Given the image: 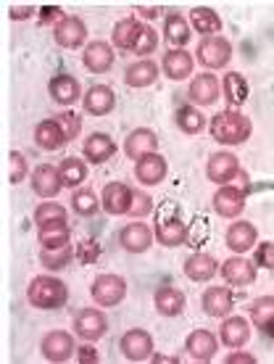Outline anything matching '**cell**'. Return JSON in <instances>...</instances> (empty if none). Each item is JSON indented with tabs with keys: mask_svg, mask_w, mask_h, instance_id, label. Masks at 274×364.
<instances>
[{
	"mask_svg": "<svg viewBox=\"0 0 274 364\" xmlns=\"http://www.w3.org/2000/svg\"><path fill=\"white\" fill-rule=\"evenodd\" d=\"M77 359H80V364H95L101 356H98V348H95V346H90V343L84 346V343H82V346L77 348Z\"/></svg>",
	"mask_w": 274,
	"mask_h": 364,
	"instance_id": "50",
	"label": "cell"
},
{
	"mask_svg": "<svg viewBox=\"0 0 274 364\" xmlns=\"http://www.w3.org/2000/svg\"><path fill=\"white\" fill-rule=\"evenodd\" d=\"M140 32H143V24L137 21V18L127 16V18H119L116 24H114V29H111V46L119 48V50H135V43L137 37H140Z\"/></svg>",
	"mask_w": 274,
	"mask_h": 364,
	"instance_id": "31",
	"label": "cell"
},
{
	"mask_svg": "<svg viewBox=\"0 0 274 364\" xmlns=\"http://www.w3.org/2000/svg\"><path fill=\"white\" fill-rule=\"evenodd\" d=\"M29 174V166H27V156L18 154V151H11L9 154V182L11 185H18V182H24Z\"/></svg>",
	"mask_w": 274,
	"mask_h": 364,
	"instance_id": "44",
	"label": "cell"
},
{
	"mask_svg": "<svg viewBox=\"0 0 274 364\" xmlns=\"http://www.w3.org/2000/svg\"><path fill=\"white\" fill-rule=\"evenodd\" d=\"M90 296L101 309H114V306H119L121 301L127 299V280L121 274L111 272L98 274L90 285Z\"/></svg>",
	"mask_w": 274,
	"mask_h": 364,
	"instance_id": "3",
	"label": "cell"
},
{
	"mask_svg": "<svg viewBox=\"0 0 274 364\" xmlns=\"http://www.w3.org/2000/svg\"><path fill=\"white\" fill-rule=\"evenodd\" d=\"M150 362H172V364H177L180 359L177 356H161V354H153L150 356Z\"/></svg>",
	"mask_w": 274,
	"mask_h": 364,
	"instance_id": "54",
	"label": "cell"
},
{
	"mask_svg": "<svg viewBox=\"0 0 274 364\" xmlns=\"http://www.w3.org/2000/svg\"><path fill=\"white\" fill-rule=\"evenodd\" d=\"M27 301L29 306L43 311L61 309L69 301V288L64 280H58L55 274H37L35 280L29 282L27 288Z\"/></svg>",
	"mask_w": 274,
	"mask_h": 364,
	"instance_id": "2",
	"label": "cell"
},
{
	"mask_svg": "<svg viewBox=\"0 0 274 364\" xmlns=\"http://www.w3.org/2000/svg\"><path fill=\"white\" fill-rule=\"evenodd\" d=\"M150 211H153V198H150L148 193L132 188V203H129V211H127L129 217L140 219V217H148Z\"/></svg>",
	"mask_w": 274,
	"mask_h": 364,
	"instance_id": "47",
	"label": "cell"
},
{
	"mask_svg": "<svg viewBox=\"0 0 274 364\" xmlns=\"http://www.w3.org/2000/svg\"><path fill=\"white\" fill-rule=\"evenodd\" d=\"M219 272V262L211 254H192L185 259V277L192 282H209Z\"/></svg>",
	"mask_w": 274,
	"mask_h": 364,
	"instance_id": "30",
	"label": "cell"
},
{
	"mask_svg": "<svg viewBox=\"0 0 274 364\" xmlns=\"http://www.w3.org/2000/svg\"><path fill=\"white\" fill-rule=\"evenodd\" d=\"M72 240V230L66 222H50V225H43L37 228V243L40 248H61L69 246Z\"/></svg>",
	"mask_w": 274,
	"mask_h": 364,
	"instance_id": "37",
	"label": "cell"
},
{
	"mask_svg": "<svg viewBox=\"0 0 274 364\" xmlns=\"http://www.w3.org/2000/svg\"><path fill=\"white\" fill-rule=\"evenodd\" d=\"M64 9H58V6H43V9L37 11V24L40 27H50V24H58V21H64Z\"/></svg>",
	"mask_w": 274,
	"mask_h": 364,
	"instance_id": "49",
	"label": "cell"
},
{
	"mask_svg": "<svg viewBox=\"0 0 274 364\" xmlns=\"http://www.w3.org/2000/svg\"><path fill=\"white\" fill-rule=\"evenodd\" d=\"M201 306L206 317L224 319V317H229V311L235 306V299H232V291L224 288V285H211V288L203 291Z\"/></svg>",
	"mask_w": 274,
	"mask_h": 364,
	"instance_id": "14",
	"label": "cell"
},
{
	"mask_svg": "<svg viewBox=\"0 0 274 364\" xmlns=\"http://www.w3.org/2000/svg\"><path fill=\"white\" fill-rule=\"evenodd\" d=\"M224 243L232 254H248V251H253L258 246V230L253 222H246V219H238V222H232L224 232Z\"/></svg>",
	"mask_w": 274,
	"mask_h": 364,
	"instance_id": "10",
	"label": "cell"
},
{
	"mask_svg": "<svg viewBox=\"0 0 274 364\" xmlns=\"http://www.w3.org/2000/svg\"><path fill=\"white\" fill-rule=\"evenodd\" d=\"M219 341L224 343L227 348H243L251 341V322L246 317H238V314H232V317H224L219 328Z\"/></svg>",
	"mask_w": 274,
	"mask_h": 364,
	"instance_id": "26",
	"label": "cell"
},
{
	"mask_svg": "<svg viewBox=\"0 0 274 364\" xmlns=\"http://www.w3.org/2000/svg\"><path fill=\"white\" fill-rule=\"evenodd\" d=\"M232 58V43L227 37H203L198 48H195V61L209 69V72H217V69H224Z\"/></svg>",
	"mask_w": 274,
	"mask_h": 364,
	"instance_id": "4",
	"label": "cell"
},
{
	"mask_svg": "<svg viewBox=\"0 0 274 364\" xmlns=\"http://www.w3.org/2000/svg\"><path fill=\"white\" fill-rule=\"evenodd\" d=\"M190 21L185 18V14L180 11H172L169 16L164 18V40L172 48H182L187 40H190Z\"/></svg>",
	"mask_w": 274,
	"mask_h": 364,
	"instance_id": "35",
	"label": "cell"
},
{
	"mask_svg": "<svg viewBox=\"0 0 274 364\" xmlns=\"http://www.w3.org/2000/svg\"><path fill=\"white\" fill-rule=\"evenodd\" d=\"M58 172H61L64 188H72V191H77L87 180V164H84L82 159H77V156H66L64 161L58 164Z\"/></svg>",
	"mask_w": 274,
	"mask_h": 364,
	"instance_id": "38",
	"label": "cell"
},
{
	"mask_svg": "<svg viewBox=\"0 0 274 364\" xmlns=\"http://www.w3.org/2000/svg\"><path fill=\"white\" fill-rule=\"evenodd\" d=\"M124 154H127V159H132V161H140L143 156L158 154V135L148 127L132 129L127 135V140H124Z\"/></svg>",
	"mask_w": 274,
	"mask_h": 364,
	"instance_id": "21",
	"label": "cell"
},
{
	"mask_svg": "<svg viewBox=\"0 0 274 364\" xmlns=\"http://www.w3.org/2000/svg\"><path fill=\"white\" fill-rule=\"evenodd\" d=\"M109 330V319L101 309H80L74 314V333L82 338L84 343L101 341Z\"/></svg>",
	"mask_w": 274,
	"mask_h": 364,
	"instance_id": "7",
	"label": "cell"
},
{
	"mask_svg": "<svg viewBox=\"0 0 274 364\" xmlns=\"http://www.w3.org/2000/svg\"><path fill=\"white\" fill-rule=\"evenodd\" d=\"M72 209L80 214V217H92L95 211L101 209V200L98 196L90 191V188H77L72 193Z\"/></svg>",
	"mask_w": 274,
	"mask_h": 364,
	"instance_id": "41",
	"label": "cell"
},
{
	"mask_svg": "<svg viewBox=\"0 0 274 364\" xmlns=\"http://www.w3.org/2000/svg\"><path fill=\"white\" fill-rule=\"evenodd\" d=\"M40 354H43V359L53 364L69 362L72 356H77V343H74V338L66 330H50L40 341Z\"/></svg>",
	"mask_w": 274,
	"mask_h": 364,
	"instance_id": "5",
	"label": "cell"
},
{
	"mask_svg": "<svg viewBox=\"0 0 274 364\" xmlns=\"http://www.w3.org/2000/svg\"><path fill=\"white\" fill-rule=\"evenodd\" d=\"M174 122H177V127L182 129L185 135H201L203 129L209 127V122L201 114V109L192 106V103H185V106L174 111Z\"/></svg>",
	"mask_w": 274,
	"mask_h": 364,
	"instance_id": "36",
	"label": "cell"
},
{
	"mask_svg": "<svg viewBox=\"0 0 274 364\" xmlns=\"http://www.w3.org/2000/svg\"><path fill=\"white\" fill-rule=\"evenodd\" d=\"M161 69H164V74L172 82H182L195 69V58L185 48H169L164 58H161Z\"/></svg>",
	"mask_w": 274,
	"mask_h": 364,
	"instance_id": "19",
	"label": "cell"
},
{
	"mask_svg": "<svg viewBox=\"0 0 274 364\" xmlns=\"http://www.w3.org/2000/svg\"><path fill=\"white\" fill-rule=\"evenodd\" d=\"M185 351L195 359V362H211L217 351H219V338L214 336L211 330H192L190 336L185 338Z\"/></svg>",
	"mask_w": 274,
	"mask_h": 364,
	"instance_id": "15",
	"label": "cell"
},
{
	"mask_svg": "<svg viewBox=\"0 0 274 364\" xmlns=\"http://www.w3.org/2000/svg\"><path fill=\"white\" fill-rule=\"evenodd\" d=\"M264 333H266V336H269V338H272V341H274V319H272V322H269V325H266V330H264Z\"/></svg>",
	"mask_w": 274,
	"mask_h": 364,
	"instance_id": "55",
	"label": "cell"
},
{
	"mask_svg": "<svg viewBox=\"0 0 274 364\" xmlns=\"http://www.w3.org/2000/svg\"><path fill=\"white\" fill-rule=\"evenodd\" d=\"M224 362H227V364H256V356L243 354V351H238V348H235V354H229Z\"/></svg>",
	"mask_w": 274,
	"mask_h": 364,
	"instance_id": "52",
	"label": "cell"
},
{
	"mask_svg": "<svg viewBox=\"0 0 274 364\" xmlns=\"http://www.w3.org/2000/svg\"><path fill=\"white\" fill-rule=\"evenodd\" d=\"M72 259H77L72 243H69V246H61V248H40V262H43V267H48L50 272H58V269L69 267Z\"/></svg>",
	"mask_w": 274,
	"mask_h": 364,
	"instance_id": "39",
	"label": "cell"
},
{
	"mask_svg": "<svg viewBox=\"0 0 274 364\" xmlns=\"http://www.w3.org/2000/svg\"><path fill=\"white\" fill-rule=\"evenodd\" d=\"M121 356L129 359V362H146L153 356V336L143 328H132L127 330L119 341Z\"/></svg>",
	"mask_w": 274,
	"mask_h": 364,
	"instance_id": "8",
	"label": "cell"
},
{
	"mask_svg": "<svg viewBox=\"0 0 274 364\" xmlns=\"http://www.w3.org/2000/svg\"><path fill=\"white\" fill-rule=\"evenodd\" d=\"M155 240L166 248H180L185 246V240H187V225H185L182 219L177 217H169V219H161L153 230Z\"/></svg>",
	"mask_w": 274,
	"mask_h": 364,
	"instance_id": "29",
	"label": "cell"
},
{
	"mask_svg": "<svg viewBox=\"0 0 274 364\" xmlns=\"http://www.w3.org/2000/svg\"><path fill=\"white\" fill-rule=\"evenodd\" d=\"M211 206L214 211L224 219H238L243 211H246V191L238 188V185H221L219 191L214 193L211 198Z\"/></svg>",
	"mask_w": 274,
	"mask_h": 364,
	"instance_id": "9",
	"label": "cell"
},
{
	"mask_svg": "<svg viewBox=\"0 0 274 364\" xmlns=\"http://www.w3.org/2000/svg\"><path fill=\"white\" fill-rule=\"evenodd\" d=\"M243 172L240 169V159L232 151H217V154L209 156V161H206V177H209L214 185H229V182L235 180L238 174Z\"/></svg>",
	"mask_w": 274,
	"mask_h": 364,
	"instance_id": "6",
	"label": "cell"
},
{
	"mask_svg": "<svg viewBox=\"0 0 274 364\" xmlns=\"http://www.w3.org/2000/svg\"><path fill=\"white\" fill-rule=\"evenodd\" d=\"M66 209L61 203H53V200H45V203H37V209L32 211V219H35L37 228L43 225H50V222H66Z\"/></svg>",
	"mask_w": 274,
	"mask_h": 364,
	"instance_id": "42",
	"label": "cell"
},
{
	"mask_svg": "<svg viewBox=\"0 0 274 364\" xmlns=\"http://www.w3.org/2000/svg\"><path fill=\"white\" fill-rule=\"evenodd\" d=\"M166 174H169V164H166V159L161 154L143 156L140 161H135L137 182H143V185H148V188L161 185V182L166 180Z\"/></svg>",
	"mask_w": 274,
	"mask_h": 364,
	"instance_id": "24",
	"label": "cell"
},
{
	"mask_svg": "<svg viewBox=\"0 0 274 364\" xmlns=\"http://www.w3.org/2000/svg\"><path fill=\"white\" fill-rule=\"evenodd\" d=\"M190 27L203 37H217L221 32V16L209 6H195L190 11Z\"/></svg>",
	"mask_w": 274,
	"mask_h": 364,
	"instance_id": "32",
	"label": "cell"
},
{
	"mask_svg": "<svg viewBox=\"0 0 274 364\" xmlns=\"http://www.w3.org/2000/svg\"><path fill=\"white\" fill-rule=\"evenodd\" d=\"M55 122H58V127H61V132H64L66 143L77 140L80 132H82V119H80V114H74V111H64V114H58Z\"/></svg>",
	"mask_w": 274,
	"mask_h": 364,
	"instance_id": "43",
	"label": "cell"
},
{
	"mask_svg": "<svg viewBox=\"0 0 274 364\" xmlns=\"http://www.w3.org/2000/svg\"><path fill=\"white\" fill-rule=\"evenodd\" d=\"M219 95H221V82L211 72L198 74L190 82V87H187V98H190L192 106H211V103L219 100Z\"/></svg>",
	"mask_w": 274,
	"mask_h": 364,
	"instance_id": "17",
	"label": "cell"
},
{
	"mask_svg": "<svg viewBox=\"0 0 274 364\" xmlns=\"http://www.w3.org/2000/svg\"><path fill=\"white\" fill-rule=\"evenodd\" d=\"M82 154L90 164H106V161H111L116 156V143L106 132H92V135L84 137Z\"/></svg>",
	"mask_w": 274,
	"mask_h": 364,
	"instance_id": "25",
	"label": "cell"
},
{
	"mask_svg": "<svg viewBox=\"0 0 274 364\" xmlns=\"http://www.w3.org/2000/svg\"><path fill=\"white\" fill-rule=\"evenodd\" d=\"M219 272L224 277L227 285L232 288H246V285H253L256 282V264L253 262H248L246 256H229L224 264H219Z\"/></svg>",
	"mask_w": 274,
	"mask_h": 364,
	"instance_id": "11",
	"label": "cell"
},
{
	"mask_svg": "<svg viewBox=\"0 0 274 364\" xmlns=\"http://www.w3.org/2000/svg\"><path fill=\"white\" fill-rule=\"evenodd\" d=\"M253 264L261 269H274V243H258L253 248Z\"/></svg>",
	"mask_w": 274,
	"mask_h": 364,
	"instance_id": "48",
	"label": "cell"
},
{
	"mask_svg": "<svg viewBox=\"0 0 274 364\" xmlns=\"http://www.w3.org/2000/svg\"><path fill=\"white\" fill-rule=\"evenodd\" d=\"M84 37H87V24L80 16H66L64 21H58L53 27V40L58 48L74 50V48L84 46Z\"/></svg>",
	"mask_w": 274,
	"mask_h": 364,
	"instance_id": "13",
	"label": "cell"
},
{
	"mask_svg": "<svg viewBox=\"0 0 274 364\" xmlns=\"http://www.w3.org/2000/svg\"><path fill=\"white\" fill-rule=\"evenodd\" d=\"M158 64L150 61V58H140V61H132V64L124 69V85L127 87H135V90H143V87H150L158 80Z\"/></svg>",
	"mask_w": 274,
	"mask_h": 364,
	"instance_id": "27",
	"label": "cell"
},
{
	"mask_svg": "<svg viewBox=\"0 0 274 364\" xmlns=\"http://www.w3.org/2000/svg\"><path fill=\"white\" fill-rule=\"evenodd\" d=\"M221 92L227 98L229 109H238L248 100L251 95V87H248V80L240 72H227L224 74V82H221Z\"/></svg>",
	"mask_w": 274,
	"mask_h": 364,
	"instance_id": "34",
	"label": "cell"
},
{
	"mask_svg": "<svg viewBox=\"0 0 274 364\" xmlns=\"http://www.w3.org/2000/svg\"><path fill=\"white\" fill-rule=\"evenodd\" d=\"M132 203V188L124 182H109L101 193V209L111 217H121L129 211Z\"/></svg>",
	"mask_w": 274,
	"mask_h": 364,
	"instance_id": "20",
	"label": "cell"
},
{
	"mask_svg": "<svg viewBox=\"0 0 274 364\" xmlns=\"http://www.w3.org/2000/svg\"><path fill=\"white\" fill-rule=\"evenodd\" d=\"M74 256H77V262L80 264H95L98 259H101V246H98V240L95 237H84L80 246L74 248Z\"/></svg>",
	"mask_w": 274,
	"mask_h": 364,
	"instance_id": "45",
	"label": "cell"
},
{
	"mask_svg": "<svg viewBox=\"0 0 274 364\" xmlns=\"http://www.w3.org/2000/svg\"><path fill=\"white\" fill-rule=\"evenodd\" d=\"M116 61V53H114V46L111 43H103V40H92L84 46L82 53V66L90 74H106Z\"/></svg>",
	"mask_w": 274,
	"mask_h": 364,
	"instance_id": "12",
	"label": "cell"
},
{
	"mask_svg": "<svg viewBox=\"0 0 274 364\" xmlns=\"http://www.w3.org/2000/svg\"><path fill=\"white\" fill-rule=\"evenodd\" d=\"M29 182H32V191L35 196L40 198H55L61 188H64V182H61V172H58V166H50V164H40L35 172L29 174Z\"/></svg>",
	"mask_w": 274,
	"mask_h": 364,
	"instance_id": "18",
	"label": "cell"
},
{
	"mask_svg": "<svg viewBox=\"0 0 274 364\" xmlns=\"http://www.w3.org/2000/svg\"><path fill=\"white\" fill-rule=\"evenodd\" d=\"M37 14V9L32 3H24V6H11V18L13 21H24V18H32Z\"/></svg>",
	"mask_w": 274,
	"mask_h": 364,
	"instance_id": "51",
	"label": "cell"
},
{
	"mask_svg": "<svg viewBox=\"0 0 274 364\" xmlns=\"http://www.w3.org/2000/svg\"><path fill=\"white\" fill-rule=\"evenodd\" d=\"M135 11L143 18H158L161 16V6H135Z\"/></svg>",
	"mask_w": 274,
	"mask_h": 364,
	"instance_id": "53",
	"label": "cell"
},
{
	"mask_svg": "<svg viewBox=\"0 0 274 364\" xmlns=\"http://www.w3.org/2000/svg\"><path fill=\"white\" fill-rule=\"evenodd\" d=\"M158 48V32H155L153 27H148V24H143V32H140V37H137V43H135V50L132 53L135 55H150Z\"/></svg>",
	"mask_w": 274,
	"mask_h": 364,
	"instance_id": "46",
	"label": "cell"
},
{
	"mask_svg": "<svg viewBox=\"0 0 274 364\" xmlns=\"http://www.w3.org/2000/svg\"><path fill=\"white\" fill-rule=\"evenodd\" d=\"M35 146L40 151H58L66 146V137L55 119H45L35 127Z\"/></svg>",
	"mask_w": 274,
	"mask_h": 364,
	"instance_id": "33",
	"label": "cell"
},
{
	"mask_svg": "<svg viewBox=\"0 0 274 364\" xmlns=\"http://www.w3.org/2000/svg\"><path fill=\"white\" fill-rule=\"evenodd\" d=\"M153 240H155L153 230L148 228V225H143V222H132L127 228H121L119 232V243L127 254H146L148 248L153 246Z\"/></svg>",
	"mask_w": 274,
	"mask_h": 364,
	"instance_id": "22",
	"label": "cell"
},
{
	"mask_svg": "<svg viewBox=\"0 0 274 364\" xmlns=\"http://www.w3.org/2000/svg\"><path fill=\"white\" fill-rule=\"evenodd\" d=\"M153 306L161 317H180L185 311V293L174 285H161L153 293Z\"/></svg>",
	"mask_w": 274,
	"mask_h": 364,
	"instance_id": "28",
	"label": "cell"
},
{
	"mask_svg": "<svg viewBox=\"0 0 274 364\" xmlns=\"http://www.w3.org/2000/svg\"><path fill=\"white\" fill-rule=\"evenodd\" d=\"M211 137L219 143V146H243L251 132H253V124L251 119L238 109H224L219 114L211 117Z\"/></svg>",
	"mask_w": 274,
	"mask_h": 364,
	"instance_id": "1",
	"label": "cell"
},
{
	"mask_svg": "<svg viewBox=\"0 0 274 364\" xmlns=\"http://www.w3.org/2000/svg\"><path fill=\"white\" fill-rule=\"evenodd\" d=\"M274 319V296H258L251 304V322L256 330H266V325Z\"/></svg>",
	"mask_w": 274,
	"mask_h": 364,
	"instance_id": "40",
	"label": "cell"
},
{
	"mask_svg": "<svg viewBox=\"0 0 274 364\" xmlns=\"http://www.w3.org/2000/svg\"><path fill=\"white\" fill-rule=\"evenodd\" d=\"M48 95H50L53 103L69 109L72 103L82 98V85L77 82V77H72V74H55L48 82Z\"/></svg>",
	"mask_w": 274,
	"mask_h": 364,
	"instance_id": "16",
	"label": "cell"
},
{
	"mask_svg": "<svg viewBox=\"0 0 274 364\" xmlns=\"http://www.w3.org/2000/svg\"><path fill=\"white\" fill-rule=\"evenodd\" d=\"M82 103L90 117H106L116 106V92H114L111 85H92V87L84 90Z\"/></svg>",
	"mask_w": 274,
	"mask_h": 364,
	"instance_id": "23",
	"label": "cell"
}]
</instances>
